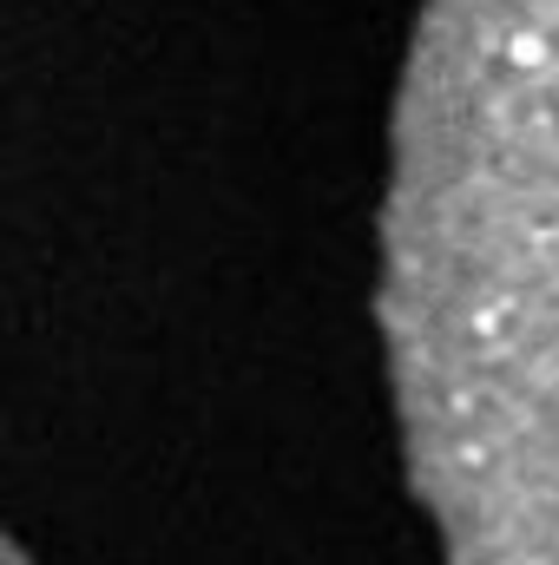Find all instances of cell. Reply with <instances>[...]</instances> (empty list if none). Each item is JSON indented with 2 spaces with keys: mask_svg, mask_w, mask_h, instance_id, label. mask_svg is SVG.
<instances>
[{
  "mask_svg": "<svg viewBox=\"0 0 559 565\" xmlns=\"http://www.w3.org/2000/svg\"><path fill=\"white\" fill-rule=\"evenodd\" d=\"M13 565H20V559H13Z\"/></svg>",
  "mask_w": 559,
  "mask_h": 565,
  "instance_id": "cell-2",
  "label": "cell"
},
{
  "mask_svg": "<svg viewBox=\"0 0 559 565\" xmlns=\"http://www.w3.org/2000/svg\"><path fill=\"white\" fill-rule=\"evenodd\" d=\"M382 322L447 559L559 565V0H428Z\"/></svg>",
  "mask_w": 559,
  "mask_h": 565,
  "instance_id": "cell-1",
  "label": "cell"
}]
</instances>
